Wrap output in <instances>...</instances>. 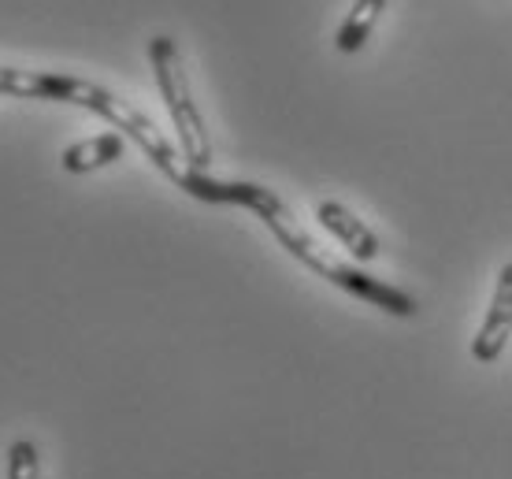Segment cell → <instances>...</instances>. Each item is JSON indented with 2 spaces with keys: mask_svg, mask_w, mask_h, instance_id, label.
<instances>
[{
  "mask_svg": "<svg viewBox=\"0 0 512 479\" xmlns=\"http://www.w3.org/2000/svg\"><path fill=\"white\" fill-rule=\"evenodd\" d=\"M179 190H186V194L197 197V201H205V205L249 208V212H256L260 223L279 238V246L294 260H301L305 268H312L320 279H327V283H334L338 290L360 298L364 305H375V309L390 312V316H401V320L416 316V301H412L405 290H397V286L383 283V279H375V275L360 272L357 264H349V260L334 257L331 249L323 246V242H316V238L305 231V223L297 220L294 212L286 208V201H282L279 194H271L268 186H260V182L212 179L208 171L186 168V175L179 179Z\"/></svg>",
  "mask_w": 512,
  "mask_h": 479,
  "instance_id": "1",
  "label": "cell"
},
{
  "mask_svg": "<svg viewBox=\"0 0 512 479\" xmlns=\"http://www.w3.org/2000/svg\"><path fill=\"white\" fill-rule=\"evenodd\" d=\"M386 12V0H353V8H349V15L342 19V26H338V34H334V45H338V52H360L364 45H368V38H372L375 23L383 19Z\"/></svg>",
  "mask_w": 512,
  "mask_h": 479,
  "instance_id": "7",
  "label": "cell"
},
{
  "mask_svg": "<svg viewBox=\"0 0 512 479\" xmlns=\"http://www.w3.org/2000/svg\"><path fill=\"white\" fill-rule=\"evenodd\" d=\"M149 64H153V75H156V86H160V97H164L167 116H171L175 134H179L182 164L193 171H208V164H212V142H208L205 119H201L197 101H193V93H190V78L182 71V56L167 34L149 41Z\"/></svg>",
  "mask_w": 512,
  "mask_h": 479,
  "instance_id": "2",
  "label": "cell"
},
{
  "mask_svg": "<svg viewBox=\"0 0 512 479\" xmlns=\"http://www.w3.org/2000/svg\"><path fill=\"white\" fill-rule=\"evenodd\" d=\"M38 446L30 439H15L8 450V479H38Z\"/></svg>",
  "mask_w": 512,
  "mask_h": 479,
  "instance_id": "8",
  "label": "cell"
},
{
  "mask_svg": "<svg viewBox=\"0 0 512 479\" xmlns=\"http://www.w3.org/2000/svg\"><path fill=\"white\" fill-rule=\"evenodd\" d=\"M127 149V138L119 134V130H104V134H93L86 142H75L67 145L64 156H60V164L64 171L71 175H90V171H101L108 164H116L119 156Z\"/></svg>",
  "mask_w": 512,
  "mask_h": 479,
  "instance_id": "6",
  "label": "cell"
},
{
  "mask_svg": "<svg viewBox=\"0 0 512 479\" xmlns=\"http://www.w3.org/2000/svg\"><path fill=\"white\" fill-rule=\"evenodd\" d=\"M71 104L90 108V112H97L101 119H108V123H112L127 142L138 145L141 153L149 156L156 168L164 171L167 179L179 186V179L186 175V164L175 156L171 142L156 130V123L145 116V112H138L134 104H127L123 97H116L112 90H104V86H97V82H90V78H75V97H71Z\"/></svg>",
  "mask_w": 512,
  "mask_h": 479,
  "instance_id": "3",
  "label": "cell"
},
{
  "mask_svg": "<svg viewBox=\"0 0 512 479\" xmlns=\"http://www.w3.org/2000/svg\"><path fill=\"white\" fill-rule=\"evenodd\" d=\"M509 335H512V260L498 272V286H494L490 309L472 338V357L479 364H494L505 353V346H509Z\"/></svg>",
  "mask_w": 512,
  "mask_h": 479,
  "instance_id": "4",
  "label": "cell"
},
{
  "mask_svg": "<svg viewBox=\"0 0 512 479\" xmlns=\"http://www.w3.org/2000/svg\"><path fill=\"white\" fill-rule=\"evenodd\" d=\"M316 220L323 223V231H331V238L338 246H346V253L360 264H368V260L379 257V234L368 227V223L353 216L346 205H338V201H320L316 205Z\"/></svg>",
  "mask_w": 512,
  "mask_h": 479,
  "instance_id": "5",
  "label": "cell"
}]
</instances>
